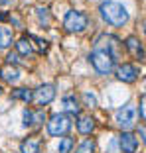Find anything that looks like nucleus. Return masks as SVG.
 Instances as JSON below:
<instances>
[{"label":"nucleus","instance_id":"1","mask_svg":"<svg viewBox=\"0 0 146 153\" xmlns=\"http://www.w3.org/2000/svg\"><path fill=\"white\" fill-rule=\"evenodd\" d=\"M101 16H103V20H105L107 24H111V26L114 27H123L124 24L128 22V12L126 8H124L123 4H119V2H103L101 4Z\"/></svg>","mask_w":146,"mask_h":153},{"label":"nucleus","instance_id":"2","mask_svg":"<svg viewBox=\"0 0 146 153\" xmlns=\"http://www.w3.org/2000/svg\"><path fill=\"white\" fill-rule=\"evenodd\" d=\"M89 61H91L93 69L101 75H109L114 69V57L111 53H107L105 49H99V47H95L89 53Z\"/></svg>","mask_w":146,"mask_h":153},{"label":"nucleus","instance_id":"3","mask_svg":"<svg viewBox=\"0 0 146 153\" xmlns=\"http://www.w3.org/2000/svg\"><path fill=\"white\" fill-rule=\"evenodd\" d=\"M87 24H89V18L79 10H69L63 18V27L69 33H81L87 27Z\"/></svg>","mask_w":146,"mask_h":153},{"label":"nucleus","instance_id":"4","mask_svg":"<svg viewBox=\"0 0 146 153\" xmlns=\"http://www.w3.org/2000/svg\"><path fill=\"white\" fill-rule=\"evenodd\" d=\"M71 128V120H69L65 114H53V116L47 120V134L50 135H55V137H59V135H65Z\"/></svg>","mask_w":146,"mask_h":153},{"label":"nucleus","instance_id":"5","mask_svg":"<svg viewBox=\"0 0 146 153\" xmlns=\"http://www.w3.org/2000/svg\"><path fill=\"white\" fill-rule=\"evenodd\" d=\"M95 47H99V49H105L107 53H111V55L114 57V61H117V57L120 55V41L117 39L114 36H101V37H97Z\"/></svg>","mask_w":146,"mask_h":153},{"label":"nucleus","instance_id":"6","mask_svg":"<svg viewBox=\"0 0 146 153\" xmlns=\"http://www.w3.org/2000/svg\"><path fill=\"white\" fill-rule=\"evenodd\" d=\"M134 120H136V112H134L132 104H126V106H123V108L117 112V124H119L124 131L134 126Z\"/></svg>","mask_w":146,"mask_h":153},{"label":"nucleus","instance_id":"7","mask_svg":"<svg viewBox=\"0 0 146 153\" xmlns=\"http://www.w3.org/2000/svg\"><path fill=\"white\" fill-rule=\"evenodd\" d=\"M53 98H55V88L51 85H41V86H38L36 92H34V100L40 104L41 108L47 106Z\"/></svg>","mask_w":146,"mask_h":153},{"label":"nucleus","instance_id":"8","mask_svg":"<svg viewBox=\"0 0 146 153\" xmlns=\"http://www.w3.org/2000/svg\"><path fill=\"white\" fill-rule=\"evenodd\" d=\"M117 79L123 82H134L138 79V69L130 63H123L117 67Z\"/></svg>","mask_w":146,"mask_h":153},{"label":"nucleus","instance_id":"9","mask_svg":"<svg viewBox=\"0 0 146 153\" xmlns=\"http://www.w3.org/2000/svg\"><path fill=\"white\" fill-rule=\"evenodd\" d=\"M119 143H120V151L123 153H134L136 147H138V140L130 131H123V134H120Z\"/></svg>","mask_w":146,"mask_h":153},{"label":"nucleus","instance_id":"10","mask_svg":"<svg viewBox=\"0 0 146 153\" xmlns=\"http://www.w3.org/2000/svg\"><path fill=\"white\" fill-rule=\"evenodd\" d=\"M124 45H126V49L130 51V53H132L136 59H144V47H142L140 39H136L134 36H130V37H126Z\"/></svg>","mask_w":146,"mask_h":153},{"label":"nucleus","instance_id":"11","mask_svg":"<svg viewBox=\"0 0 146 153\" xmlns=\"http://www.w3.org/2000/svg\"><path fill=\"white\" fill-rule=\"evenodd\" d=\"M93 130H95V120L91 116H81L77 120V131L79 134L87 135V134H91Z\"/></svg>","mask_w":146,"mask_h":153},{"label":"nucleus","instance_id":"12","mask_svg":"<svg viewBox=\"0 0 146 153\" xmlns=\"http://www.w3.org/2000/svg\"><path fill=\"white\" fill-rule=\"evenodd\" d=\"M63 110L71 116H77L81 112V106H79V100L75 96H65L63 98Z\"/></svg>","mask_w":146,"mask_h":153},{"label":"nucleus","instance_id":"13","mask_svg":"<svg viewBox=\"0 0 146 153\" xmlns=\"http://www.w3.org/2000/svg\"><path fill=\"white\" fill-rule=\"evenodd\" d=\"M0 79L6 82H16L20 79V71L16 67H12V65H8V67L0 69Z\"/></svg>","mask_w":146,"mask_h":153},{"label":"nucleus","instance_id":"14","mask_svg":"<svg viewBox=\"0 0 146 153\" xmlns=\"http://www.w3.org/2000/svg\"><path fill=\"white\" fill-rule=\"evenodd\" d=\"M22 118H24V126H34V124H38V122H44V114L41 112H32V110H24V114H22Z\"/></svg>","mask_w":146,"mask_h":153},{"label":"nucleus","instance_id":"15","mask_svg":"<svg viewBox=\"0 0 146 153\" xmlns=\"http://www.w3.org/2000/svg\"><path fill=\"white\" fill-rule=\"evenodd\" d=\"M14 41V33L10 27H4L0 26V49H6V47H10Z\"/></svg>","mask_w":146,"mask_h":153},{"label":"nucleus","instance_id":"16","mask_svg":"<svg viewBox=\"0 0 146 153\" xmlns=\"http://www.w3.org/2000/svg\"><path fill=\"white\" fill-rule=\"evenodd\" d=\"M20 151L22 153H40V140H34V137L24 140L22 145H20Z\"/></svg>","mask_w":146,"mask_h":153},{"label":"nucleus","instance_id":"17","mask_svg":"<svg viewBox=\"0 0 146 153\" xmlns=\"http://www.w3.org/2000/svg\"><path fill=\"white\" fill-rule=\"evenodd\" d=\"M16 51H18L20 55H32L34 53V47H32V41H28V37H20L18 41H16Z\"/></svg>","mask_w":146,"mask_h":153},{"label":"nucleus","instance_id":"18","mask_svg":"<svg viewBox=\"0 0 146 153\" xmlns=\"http://www.w3.org/2000/svg\"><path fill=\"white\" fill-rule=\"evenodd\" d=\"M12 98L14 100H24V102L28 104V102H32V100H34V92L30 88H16L12 92Z\"/></svg>","mask_w":146,"mask_h":153},{"label":"nucleus","instance_id":"19","mask_svg":"<svg viewBox=\"0 0 146 153\" xmlns=\"http://www.w3.org/2000/svg\"><path fill=\"white\" fill-rule=\"evenodd\" d=\"M95 140H85L83 143H79V147H77V151L75 153H95Z\"/></svg>","mask_w":146,"mask_h":153},{"label":"nucleus","instance_id":"20","mask_svg":"<svg viewBox=\"0 0 146 153\" xmlns=\"http://www.w3.org/2000/svg\"><path fill=\"white\" fill-rule=\"evenodd\" d=\"M73 149V140L69 135H63V140L59 141V153H69Z\"/></svg>","mask_w":146,"mask_h":153},{"label":"nucleus","instance_id":"21","mask_svg":"<svg viewBox=\"0 0 146 153\" xmlns=\"http://www.w3.org/2000/svg\"><path fill=\"white\" fill-rule=\"evenodd\" d=\"M28 39H32L34 43L38 45V51H40V53L47 51V41L46 39H40V37H36V36H28Z\"/></svg>","mask_w":146,"mask_h":153},{"label":"nucleus","instance_id":"22","mask_svg":"<svg viewBox=\"0 0 146 153\" xmlns=\"http://www.w3.org/2000/svg\"><path fill=\"white\" fill-rule=\"evenodd\" d=\"M38 18H40L41 26H47L50 24V12H47V8H38Z\"/></svg>","mask_w":146,"mask_h":153},{"label":"nucleus","instance_id":"23","mask_svg":"<svg viewBox=\"0 0 146 153\" xmlns=\"http://www.w3.org/2000/svg\"><path fill=\"white\" fill-rule=\"evenodd\" d=\"M83 100H85V106H89V108H93V106H95L97 104V96L95 94H91V92H85V94H83Z\"/></svg>","mask_w":146,"mask_h":153},{"label":"nucleus","instance_id":"24","mask_svg":"<svg viewBox=\"0 0 146 153\" xmlns=\"http://www.w3.org/2000/svg\"><path fill=\"white\" fill-rule=\"evenodd\" d=\"M6 63L8 65H16L18 63V53H8L6 55Z\"/></svg>","mask_w":146,"mask_h":153},{"label":"nucleus","instance_id":"25","mask_svg":"<svg viewBox=\"0 0 146 153\" xmlns=\"http://www.w3.org/2000/svg\"><path fill=\"white\" fill-rule=\"evenodd\" d=\"M144 96H140V104H138V112H140V118H142V120H144V118H146V110H144Z\"/></svg>","mask_w":146,"mask_h":153},{"label":"nucleus","instance_id":"26","mask_svg":"<svg viewBox=\"0 0 146 153\" xmlns=\"http://www.w3.org/2000/svg\"><path fill=\"white\" fill-rule=\"evenodd\" d=\"M6 18H8V14H6V12H0V22H2V20H6Z\"/></svg>","mask_w":146,"mask_h":153},{"label":"nucleus","instance_id":"27","mask_svg":"<svg viewBox=\"0 0 146 153\" xmlns=\"http://www.w3.org/2000/svg\"><path fill=\"white\" fill-rule=\"evenodd\" d=\"M0 94H2V86H0Z\"/></svg>","mask_w":146,"mask_h":153}]
</instances>
